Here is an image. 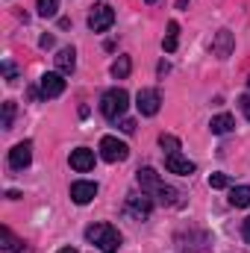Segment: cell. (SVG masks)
Segmentation results:
<instances>
[{
  "label": "cell",
  "mask_w": 250,
  "mask_h": 253,
  "mask_svg": "<svg viewBox=\"0 0 250 253\" xmlns=\"http://www.w3.org/2000/svg\"><path fill=\"white\" fill-rule=\"evenodd\" d=\"M85 239L91 245H97L103 253H118V248H121V233L112 224H91L85 230Z\"/></svg>",
  "instance_id": "6da1fadb"
},
{
  "label": "cell",
  "mask_w": 250,
  "mask_h": 253,
  "mask_svg": "<svg viewBox=\"0 0 250 253\" xmlns=\"http://www.w3.org/2000/svg\"><path fill=\"white\" fill-rule=\"evenodd\" d=\"M126 106H129V94H126L124 88H109V91L100 97V112H103V118H109V121H118L126 112Z\"/></svg>",
  "instance_id": "7a4b0ae2"
},
{
  "label": "cell",
  "mask_w": 250,
  "mask_h": 253,
  "mask_svg": "<svg viewBox=\"0 0 250 253\" xmlns=\"http://www.w3.org/2000/svg\"><path fill=\"white\" fill-rule=\"evenodd\" d=\"M112 24H115V9H112L109 3H97V6H91L88 27H91L94 33H106Z\"/></svg>",
  "instance_id": "3957f363"
},
{
  "label": "cell",
  "mask_w": 250,
  "mask_h": 253,
  "mask_svg": "<svg viewBox=\"0 0 250 253\" xmlns=\"http://www.w3.org/2000/svg\"><path fill=\"white\" fill-rule=\"evenodd\" d=\"M100 156L106 162H124L126 156H129V147H126L124 141H118L115 135H103L100 138Z\"/></svg>",
  "instance_id": "277c9868"
},
{
  "label": "cell",
  "mask_w": 250,
  "mask_h": 253,
  "mask_svg": "<svg viewBox=\"0 0 250 253\" xmlns=\"http://www.w3.org/2000/svg\"><path fill=\"white\" fill-rule=\"evenodd\" d=\"M135 106H138V112L147 115V118L156 115L159 106H162V94H159V88H141L138 97H135Z\"/></svg>",
  "instance_id": "5b68a950"
},
{
  "label": "cell",
  "mask_w": 250,
  "mask_h": 253,
  "mask_svg": "<svg viewBox=\"0 0 250 253\" xmlns=\"http://www.w3.org/2000/svg\"><path fill=\"white\" fill-rule=\"evenodd\" d=\"M30 162H33V141H21V144H15V147L9 150V165H12L15 171L27 168Z\"/></svg>",
  "instance_id": "8992f818"
},
{
  "label": "cell",
  "mask_w": 250,
  "mask_h": 253,
  "mask_svg": "<svg viewBox=\"0 0 250 253\" xmlns=\"http://www.w3.org/2000/svg\"><path fill=\"white\" fill-rule=\"evenodd\" d=\"M150 209H153V197L150 194H129L126 197V212L129 215H135V218H147L150 215Z\"/></svg>",
  "instance_id": "52a82bcc"
},
{
  "label": "cell",
  "mask_w": 250,
  "mask_h": 253,
  "mask_svg": "<svg viewBox=\"0 0 250 253\" xmlns=\"http://www.w3.org/2000/svg\"><path fill=\"white\" fill-rule=\"evenodd\" d=\"M165 171H168V174L188 177V174H194V162L186 159V156H180V153H168V156H165Z\"/></svg>",
  "instance_id": "ba28073f"
},
{
  "label": "cell",
  "mask_w": 250,
  "mask_h": 253,
  "mask_svg": "<svg viewBox=\"0 0 250 253\" xmlns=\"http://www.w3.org/2000/svg\"><path fill=\"white\" fill-rule=\"evenodd\" d=\"M97 197V183H88V180H80V183H74L71 186V200L74 203H80V206H85L88 200H94Z\"/></svg>",
  "instance_id": "9c48e42d"
},
{
  "label": "cell",
  "mask_w": 250,
  "mask_h": 253,
  "mask_svg": "<svg viewBox=\"0 0 250 253\" xmlns=\"http://www.w3.org/2000/svg\"><path fill=\"white\" fill-rule=\"evenodd\" d=\"M71 168L80 171V174L91 171V168H94V150H88V147H77V150H71Z\"/></svg>",
  "instance_id": "30bf717a"
},
{
  "label": "cell",
  "mask_w": 250,
  "mask_h": 253,
  "mask_svg": "<svg viewBox=\"0 0 250 253\" xmlns=\"http://www.w3.org/2000/svg\"><path fill=\"white\" fill-rule=\"evenodd\" d=\"M135 180H138V186H141V191H144V194H156V191L165 186V183L159 180V174H156L153 168H138Z\"/></svg>",
  "instance_id": "8fae6325"
},
{
  "label": "cell",
  "mask_w": 250,
  "mask_h": 253,
  "mask_svg": "<svg viewBox=\"0 0 250 253\" xmlns=\"http://www.w3.org/2000/svg\"><path fill=\"white\" fill-rule=\"evenodd\" d=\"M62 91H65V80L59 71H50V74L42 77V94L44 97H59Z\"/></svg>",
  "instance_id": "7c38bea8"
},
{
  "label": "cell",
  "mask_w": 250,
  "mask_h": 253,
  "mask_svg": "<svg viewBox=\"0 0 250 253\" xmlns=\"http://www.w3.org/2000/svg\"><path fill=\"white\" fill-rule=\"evenodd\" d=\"M74 65H77V50H74V47H62V50L56 53V71H59V74H71Z\"/></svg>",
  "instance_id": "4fadbf2b"
},
{
  "label": "cell",
  "mask_w": 250,
  "mask_h": 253,
  "mask_svg": "<svg viewBox=\"0 0 250 253\" xmlns=\"http://www.w3.org/2000/svg\"><path fill=\"white\" fill-rule=\"evenodd\" d=\"M233 126H236V118L227 115V112H221V115H215V118L209 121V129H212L215 135H224V132H230Z\"/></svg>",
  "instance_id": "5bb4252c"
},
{
  "label": "cell",
  "mask_w": 250,
  "mask_h": 253,
  "mask_svg": "<svg viewBox=\"0 0 250 253\" xmlns=\"http://www.w3.org/2000/svg\"><path fill=\"white\" fill-rule=\"evenodd\" d=\"M230 203L239 206V209H248L250 206V186H236L230 191Z\"/></svg>",
  "instance_id": "9a60e30c"
},
{
  "label": "cell",
  "mask_w": 250,
  "mask_h": 253,
  "mask_svg": "<svg viewBox=\"0 0 250 253\" xmlns=\"http://www.w3.org/2000/svg\"><path fill=\"white\" fill-rule=\"evenodd\" d=\"M177 39H180V24L171 21V24H168V33H165V42H162L165 53H174V50H177Z\"/></svg>",
  "instance_id": "2e32d148"
},
{
  "label": "cell",
  "mask_w": 250,
  "mask_h": 253,
  "mask_svg": "<svg viewBox=\"0 0 250 253\" xmlns=\"http://www.w3.org/2000/svg\"><path fill=\"white\" fill-rule=\"evenodd\" d=\"M230 47H233V36H230L227 30H221V33H218V39L212 42V50H215L218 56H227V53H230Z\"/></svg>",
  "instance_id": "e0dca14e"
},
{
  "label": "cell",
  "mask_w": 250,
  "mask_h": 253,
  "mask_svg": "<svg viewBox=\"0 0 250 253\" xmlns=\"http://www.w3.org/2000/svg\"><path fill=\"white\" fill-rule=\"evenodd\" d=\"M0 239H3V253H24V242H18L6 227L0 230Z\"/></svg>",
  "instance_id": "ac0fdd59"
},
{
  "label": "cell",
  "mask_w": 250,
  "mask_h": 253,
  "mask_svg": "<svg viewBox=\"0 0 250 253\" xmlns=\"http://www.w3.org/2000/svg\"><path fill=\"white\" fill-rule=\"evenodd\" d=\"M159 144H162L165 156H168V153H180V138H177V135H168V132H162V135H159Z\"/></svg>",
  "instance_id": "d6986e66"
},
{
  "label": "cell",
  "mask_w": 250,
  "mask_h": 253,
  "mask_svg": "<svg viewBox=\"0 0 250 253\" xmlns=\"http://www.w3.org/2000/svg\"><path fill=\"white\" fill-rule=\"evenodd\" d=\"M129 68H132L129 56H118V62L112 65V77L115 80H124V77H129Z\"/></svg>",
  "instance_id": "ffe728a7"
},
{
  "label": "cell",
  "mask_w": 250,
  "mask_h": 253,
  "mask_svg": "<svg viewBox=\"0 0 250 253\" xmlns=\"http://www.w3.org/2000/svg\"><path fill=\"white\" fill-rule=\"evenodd\" d=\"M36 9H39V15H42V18H53V15L59 12V0H39V6H36Z\"/></svg>",
  "instance_id": "44dd1931"
},
{
  "label": "cell",
  "mask_w": 250,
  "mask_h": 253,
  "mask_svg": "<svg viewBox=\"0 0 250 253\" xmlns=\"http://www.w3.org/2000/svg\"><path fill=\"white\" fill-rule=\"evenodd\" d=\"M12 118H15V103L6 100L3 103V129H12Z\"/></svg>",
  "instance_id": "7402d4cb"
},
{
  "label": "cell",
  "mask_w": 250,
  "mask_h": 253,
  "mask_svg": "<svg viewBox=\"0 0 250 253\" xmlns=\"http://www.w3.org/2000/svg\"><path fill=\"white\" fill-rule=\"evenodd\" d=\"M174 194H177V191L171 189V186H162V189L156 191V197H159V203H177V200H174Z\"/></svg>",
  "instance_id": "603a6c76"
},
{
  "label": "cell",
  "mask_w": 250,
  "mask_h": 253,
  "mask_svg": "<svg viewBox=\"0 0 250 253\" xmlns=\"http://www.w3.org/2000/svg\"><path fill=\"white\" fill-rule=\"evenodd\" d=\"M209 186H212V189H227V186H230V177H227V174H212V177H209Z\"/></svg>",
  "instance_id": "cb8c5ba5"
},
{
  "label": "cell",
  "mask_w": 250,
  "mask_h": 253,
  "mask_svg": "<svg viewBox=\"0 0 250 253\" xmlns=\"http://www.w3.org/2000/svg\"><path fill=\"white\" fill-rule=\"evenodd\" d=\"M239 106H242L245 118H250V94H242V97H239Z\"/></svg>",
  "instance_id": "d4e9b609"
},
{
  "label": "cell",
  "mask_w": 250,
  "mask_h": 253,
  "mask_svg": "<svg viewBox=\"0 0 250 253\" xmlns=\"http://www.w3.org/2000/svg\"><path fill=\"white\" fill-rule=\"evenodd\" d=\"M121 129L124 132H135V121L132 118H121Z\"/></svg>",
  "instance_id": "484cf974"
},
{
  "label": "cell",
  "mask_w": 250,
  "mask_h": 253,
  "mask_svg": "<svg viewBox=\"0 0 250 253\" xmlns=\"http://www.w3.org/2000/svg\"><path fill=\"white\" fill-rule=\"evenodd\" d=\"M242 236H245V242L250 245V218H245V224H242Z\"/></svg>",
  "instance_id": "4316f807"
},
{
  "label": "cell",
  "mask_w": 250,
  "mask_h": 253,
  "mask_svg": "<svg viewBox=\"0 0 250 253\" xmlns=\"http://www.w3.org/2000/svg\"><path fill=\"white\" fill-rule=\"evenodd\" d=\"M3 71H6V80H9V83H15V68L6 62V65H3Z\"/></svg>",
  "instance_id": "83f0119b"
},
{
  "label": "cell",
  "mask_w": 250,
  "mask_h": 253,
  "mask_svg": "<svg viewBox=\"0 0 250 253\" xmlns=\"http://www.w3.org/2000/svg\"><path fill=\"white\" fill-rule=\"evenodd\" d=\"M42 47H53V36H42Z\"/></svg>",
  "instance_id": "f1b7e54d"
},
{
  "label": "cell",
  "mask_w": 250,
  "mask_h": 253,
  "mask_svg": "<svg viewBox=\"0 0 250 253\" xmlns=\"http://www.w3.org/2000/svg\"><path fill=\"white\" fill-rule=\"evenodd\" d=\"M186 3L188 0H177V9H186Z\"/></svg>",
  "instance_id": "f546056e"
},
{
  "label": "cell",
  "mask_w": 250,
  "mask_h": 253,
  "mask_svg": "<svg viewBox=\"0 0 250 253\" xmlns=\"http://www.w3.org/2000/svg\"><path fill=\"white\" fill-rule=\"evenodd\" d=\"M59 253H77V251H74V248H62Z\"/></svg>",
  "instance_id": "4dcf8cb0"
},
{
  "label": "cell",
  "mask_w": 250,
  "mask_h": 253,
  "mask_svg": "<svg viewBox=\"0 0 250 253\" xmlns=\"http://www.w3.org/2000/svg\"><path fill=\"white\" fill-rule=\"evenodd\" d=\"M147 3H156V0H147Z\"/></svg>",
  "instance_id": "1f68e13d"
},
{
  "label": "cell",
  "mask_w": 250,
  "mask_h": 253,
  "mask_svg": "<svg viewBox=\"0 0 250 253\" xmlns=\"http://www.w3.org/2000/svg\"><path fill=\"white\" fill-rule=\"evenodd\" d=\"M248 85H250V80H248Z\"/></svg>",
  "instance_id": "d6a6232c"
}]
</instances>
